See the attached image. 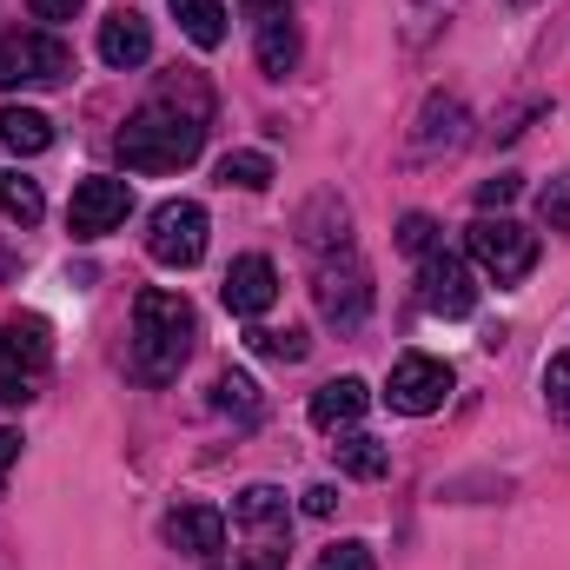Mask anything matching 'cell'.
<instances>
[{
	"instance_id": "obj_1",
	"label": "cell",
	"mask_w": 570,
	"mask_h": 570,
	"mask_svg": "<svg viewBox=\"0 0 570 570\" xmlns=\"http://www.w3.org/2000/svg\"><path fill=\"white\" fill-rule=\"evenodd\" d=\"M193 338H199V325H193V305L179 292H159L153 285V292L134 298V379L173 385L179 365L193 358Z\"/></svg>"
},
{
	"instance_id": "obj_2",
	"label": "cell",
	"mask_w": 570,
	"mask_h": 570,
	"mask_svg": "<svg viewBox=\"0 0 570 570\" xmlns=\"http://www.w3.org/2000/svg\"><path fill=\"white\" fill-rule=\"evenodd\" d=\"M199 146H206V120H193V114H179V107H166V100L140 107V114L120 127V159H127L134 173H179V166L199 159Z\"/></svg>"
},
{
	"instance_id": "obj_3",
	"label": "cell",
	"mask_w": 570,
	"mask_h": 570,
	"mask_svg": "<svg viewBox=\"0 0 570 570\" xmlns=\"http://www.w3.org/2000/svg\"><path fill=\"white\" fill-rule=\"evenodd\" d=\"M471 266H478L484 279H498V285H518L531 266H538V239H531L518 219H504V213L491 219V213H484V219L471 226Z\"/></svg>"
},
{
	"instance_id": "obj_4",
	"label": "cell",
	"mask_w": 570,
	"mask_h": 570,
	"mask_svg": "<svg viewBox=\"0 0 570 570\" xmlns=\"http://www.w3.org/2000/svg\"><path fill=\"white\" fill-rule=\"evenodd\" d=\"M146 253H153V266H173V273L199 266L206 259V206L199 199H166L146 226Z\"/></svg>"
},
{
	"instance_id": "obj_5",
	"label": "cell",
	"mask_w": 570,
	"mask_h": 570,
	"mask_svg": "<svg viewBox=\"0 0 570 570\" xmlns=\"http://www.w3.org/2000/svg\"><path fill=\"white\" fill-rule=\"evenodd\" d=\"M73 73V53L53 33H0V94L13 87H60Z\"/></svg>"
},
{
	"instance_id": "obj_6",
	"label": "cell",
	"mask_w": 570,
	"mask_h": 570,
	"mask_svg": "<svg viewBox=\"0 0 570 570\" xmlns=\"http://www.w3.org/2000/svg\"><path fill=\"white\" fill-rule=\"evenodd\" d=\"M312 298H318V312H325L338 332H358L365 312H372V279H365V266H358L352 253H338V259H318Z\"/></svg>"
},
{
	"instance_id": "obj_7",
	"label": "cell",
	"mask_w": 570,
	"mask_h": 570,
	"mask_svg": "<svg viewBox=\"0 0 570 570\" xmlns=\"http://www.w3.org/2000/svg\"><path fill=\"white\" fill-rule=\"evenodd\" d=\"M127 213H134V186H127V179L94 173V179H80V186H73L67 233H73V239H107L114 226H127Z\"/></svg>"
},
{
	"instance_id": "obj_8",
	"label": "cell",
	"mask_w": 570,
	"mask_h": 570,
	"mask_svg": "<svg viewBox=\"0 0 570 570\" xmlns=\"http://www.w3.org/2000/svg\"><path fill=\"white\" fill-rule=\"evenodd\" d=\"M385 399H392V412L425 419V412H438V405L451 399V365H444V358H425V352H405V358L392 365Z\"/></svg>"
},
{
	"instance_id": "obj_9",
	"label": "cell",
	"mask_w": 570,
	"mask_h": 570,
	"mask_svg": "<svg viewBox=\"0 0 570 570\" xmlns=\"http://www.w3.org/2000/svg\"><path fill=\"white\" fill-rule=\"evenodd\" d=\"M419 298H425V312H438V318H464V312L478 305L471 266H464L458 253H425V266H419Z\"/></svg>"
},
{
	"instance_id": "obj_10",
	"label": "cell",
	"mask_w": 570,
	"mask_h": 570,
	"mask_svg": "<svg viewBox=\"0 0 570 570\" xmlns=\"http://www.w3.org/2000/svg\"><path fill=\"white\" fill-rule=\"evenodd\" d=\"M219 298H226V312H239V318L273 312V298H279V273H273V259H266V253L233 259V273H226V285H219Z\"/></svg>"
},
{
	"instance_id": "obj_11",
	"label": "cell",
	"mask_w": 570,
	"mask_h": 570,
	"mask_svg": "<svg viewBox=\"0 0 570 570\" xmlns=\"http://www.w3.org/2000/svg\"><path fill=\"white\" fill-rule=\"evenodd\" d=\"M166 544L186 551V558H219V551H226V511H213V504H179V511L166 518Z\"/></svg>"
},
{
	"instance_id": "obj_12",
	"label": "cell",
	"mask_w": 570,
	"mask_h": 570,
	"mask_svg": "<svg viewBox=\"0 0 570 570\" xmlns=\"http://www.w3.org/2000/svg\"><path fill=\"white\" fill-rule=\"evenodd\" d=\"M100 60H107V67H120V73L153 60V27H146V13L114 7V13L100 20Z\"/></svg>"
},
{
	"instance_id": "obj_13",
	"label": "cell",
	"mask_w": 570,
	"mask_h": 570,
	"mask_svg": "<svg viewBox=\"0 0 570 570\" xmlns=\"http://www.w3.org/2000/svg\"><path fill=\"white\" fill-rule=\"evenodd\" d=\"M365 405H372L365 379H332V385H318V392H312V425L345 431V425H358V419H365Z\"/></svg>"
},
{
	"instance_id": "obj_14",
	"label": "cell",
	"mask_w": 570,
	"mask_h": 570,
	"mask_svg": "<svg viewBox=\"0 0 570 570\" xmlns=\"http://www.w3.org/2000/svg\"><path fill=\"white\" fill-rule=\"evenodd\" d=\"M0 352H7L13 365H27V372H47V358H53V332H47V318H33V312L7 318V325H0Z\"/></svg>"
},
{
	"instance_id": "obj_15",
	"label": "cell",
	"mask_w": 570,
	"mask_h": 570,
	"mask_svg": "<svg viewBox=\"0 0 570 570\" xmlns=\"http://www.w3.org/2000/svg\"><path fill=\"white\" fill-rule=\"evenodd\" d=\"M0 146H7L13 159H33V153L53 146V120H47L40 107H0Z\"/></svg>"
},
{
	"instance_id": "obj_16",
	"label": "cell",
	"mask_w": 570,
	"mask_h": 570,
	"mask_svg": "<svg viewBox=\"0 0 570 570\" xmlns=\"http://www.w3.org/2000/svg\"><path fill=\"white\" fill-rule=\"evenodd\" d=\"M213 412L233 419V425H259L266 399H259V385H253L246 372H219V379H213Z\"/></svg>"
},
{
	"instance_id": "obj_17",
	"label": "cell",
	"mask_w": 570,
	"mask_h": 570,
	"mask_svg": "<svg viewBox=\"0 0 570 570\" xmlns=\"http://www.w3.org/2000/svg\"><path fill=\"white\" fill-rule=\"evenodd\" d=\"M259 67H266L273 80H285V73L298 67V33H292L285 13H266V20H259Z\"/></svg>"
},
{
	"instance_id": "obj_18",
	"label": "cell",
	"mask_w": 570,
	"mask_h": 570,
	"mask_svg": "<svg viewBox=\"0 0 570 570\" xmlns=\"http://www.w3.org/2000/svg\"><path fill=\"white\" fill-rule=\"evenodd\" d=\"M233 518L273 538V531H285V491H273V484H246V491L233 498Z\"/></svg>"
},
{
	"instance_id": "obj_19",
	"label": "cell",
	"mask_w": 570,
	"mask_h": 570,
	"mask_svg": "<svg viewBox=\"0 0 570 570\" xmlns=\"http://www.w3.org/2000/svg\"><path fill=\"white\" fill-rule=\"evenodd\" d=\"M458 140H464V100H451V94L425 100V120H419V153H431V146H458Z\"/></svg>"
},
{
	"instance_id": "obj_20",
	"label": "cell",
	"mask_w": 570,
	"mask_h": 570,
	"mask_svg": "<svg viewBox=\"0 0 570 570\" xmlns=\"http://www.w3.org/2000/svg\"><path fill=\"white\" fill-rule=\"evenodd\" d=\"M173 20L186 27L193 47H219L226 40V7L219 0H173Z\"/></svg>"
},
{
	"instance_id": "obj_21",
	"label": "cell",
	"mask_w": 570,
	"mask_h": 570,
	"mask_svg": "<svg viewBox=\"0 0 570 570\" xmlns=\"http://www.w3.org/2000/svg\"><path fill=\"white\" fill-rule=\"evenodd\" d=\"M338 464H345L352 478H385V471H392V451H385L372 431H345V438H338Z\"/></svg>"
},
{
	"instance_id": "obj_22",
	"label": "cell",
	"mask_w": 570,
	"mask_h": 570,
	"mask_svg": "<svg viewBox=\"0 0 570 570\" xmlns=\"http://www.w3.org/2000/svg\"><path fill=\"white\" fill-rule=\"evenodd\" d=\"M40 213H47L40 186L20 179V173H0V219H13V226H40Z\"/></svg>"
},
{
	"instance_id": "obj_23",
	"label": "cell",
	"mask_w": 570,
	"mask_h": 570,
	"mask_svg": "<svg viewBox=\"0 0 570 570\" xmlns=\"http://www.w3.org/2000/svg\"><path fill=\"white\" fill-rule=\"evenodd\" d=\"M219 179L239 186V193H266V186H273V159H266V153H226V159H219Z\"/></svg>"
},
{
	"instance_id": "obj_24",
	"label": "cell",
	"mask_w": 570,
	"mask_h": 570,
	"mask_svg": "<svg viewBox=\"0 0 570 570\" xmlns=\"http://www.w3.org/2000/svg\"><path fill=\"white\" fill-rule=\"evenodd\" d=\"M544 405H551L558 419H570V352H558V358L544 365Z\"/></svg>"
},
{
	"instance_id": "obj_25",
	"label": "cell",
	"mask_w": 570,
	"mask_h": 570,
	"mask_svg": "<svg viewBox=\"0 0 570 570\" xmlns=\"http://www.w3.org/2000/svg\"><path fill=\"white\" fill-rule=\"evenodd\" d=\"M538 213H544V226H551V233H570V173H564V179H551V186H544Z\"/></svg>"
},
{
	"instance_id": "obj_26",
	"label": "cell",
	"mask_w": 570,
	"mask_h": 570,
	"mask_svg": "<svg viewBox=\"0 0 570 570\" xmlns=\"http://www.w3.org/2000/svg\"><path fill=\"white\" fill-rule=\"evenodd\" d=\"M253 352H266V358H285V365H298V358H305V332H253Z\"/></svg>"
},
{
	"instance_id": "obj_27",
	"label": "cell",
	"mask_w": 570,
	"mask_h": 570,
	"mask_svg": "<svg viewBox=\"0 0 570 570\" xmlns=\"http://www.w3.org/2000/svg\"><path fill=\"white\" fill-rule=\"evenodd\" d=\"M27 399H33V372L0 352V405H27Z\"/></svg>"
},
{
	"instance_id": "obj_28",
	"label": "cell",
	"mask_w": 570,
	"mask_h": 570,
	"mask_svg": "<svg viewBox=\"0 0 570 570\" xmlns=\"http://www.w3.org/2000/svg\"><path fill=\"white\" fill-rule=\"evenodd\" d=\"M399 246H405V253H419V259H425V253H438V219L412 213V219L399 226Z\"/></svg>"
},
{
	"instance_id": "obj_29",
	"label": "cell",
	"mask_w": 570,
	"mask_h": 570,
	"mask_svg": "<svg viewBox=\"0 0 570 570\" xmlns=\"http://www.w3.org/2000/svg\"><path fill=\"white\" fill-rule=\"evenodd\" d=\"M312 570H372V551L365 544H332V551H318Z\"/></svg>"
},
{
	"instance_id": "obj_30",
	"label": "cell",
	"mask_w": 570,
	"mask_h": 570,
	"mask_svg": "<svg viewBox=\"0 0 570 570\" xmlns=\"http://www.w3.org/2000/svg\"><path fill=\"white\" fill-rule=\"evenodd\" d=\"M213 570H285V538H266L253 558H239V564H213Z\"/></svg>"
},
{
	"instance_id": "obj_31",
	"label": "cell",
	"mask_w": 570,
	"mask_h": 570,
	"mask_svg": "<svg viewBox=\"0 0 570 570\" xmlns=\"http://www.w3.org/2000/svg\"><path fill=\"white\" fill-rule=\"evenodd\" d=\"M518 186H524L518 173H498V179H484V186H478V206H484V213H491V206H511V199H518Z\"/></svg>"
},
{
	"instance_id": "obj_32",
	"label": "cell",
	"mask_w": 570,
	"mask_h": 570,
	"mask_svg": "<svg viewBox=\"0 0 570 570\" xmlns=\"http://www.w3.org/2000/svg\"><path fill=\"white\" fill-rule=\"evenodd\" d=\"M332 511H338V491L332 484H312L305 491V518H332Z\"/></svg>"
},
{
	"instance_id": "obj_33",
	"label": "cell",
	"mask_w": 570,
	"mask_h": 570,
	"mask_svg": "<svg viewBox=\"0 0 570 570\" xmlns=\"http://www.w3.org/2000/svg\"><path fill=\"white\" fill-rule=\"evenodd\" d=\"M27 7H33L40 20H73V13H80V0H27Z\"/></svg>"
},
{
	"instance_id": "obj_34",
	"label": "cell",
	"mask_w": 570,
	"mask_h": 570,
	"mask_svg": "<svg viewBox=\"0 0 570 570\" xmlns=\"http://www.w3.org/2000/svg\"><path fill=\"white\" fill-rule=\"evenodd\" d=\"M13 458H20V431L0 425V478H7V464H13Z\"/></svg>"
},
{
	"instance_id": "obj_35",
	"label": "cell",
	"mask_w": 570,
	"mask_h": 570,
	"mask_svg": "<svg viewBox=\"0 0 570 570\" xmlns=\"http://www.w3.org/2000/svg\"><path fill=\"white\" fill-rule=\"evenodd\" d=\"M239 7H253V13H285V0H239Z\"/></svg>"
},
{
	"instance_id": "obj_36",
	"label": "cell",
	"mask_w": 570,
	"mask_h": 570,
	"mask_svg": "<svg viewBox=\"0 0 570 570\" xmlns=\"http://www.w3.org/2000/svg\"><path fill=\"white\" fill-rule=\"evenodd\" d=\"M511 7H531V0H511Z\"/></svg>"
}]
</instances>
